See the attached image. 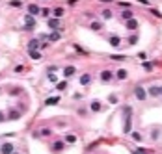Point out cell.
Masks as SVG:
<instances>
[{"label": "cell", "mask_w": 162, "mask_h": 154, "mask_svg": "<svg viewBox=\"0 0 162 154\" xmlns=\"http://www.w3.org/2000/svg\"><path fill=\"white\" fill-rule=\"evenodd\" d=\"M39 11H41V8H39V6L37 4H30V6H28V15H39Z\"/></svg>", "instance_id": "7"}, {"label": "cell", "mask_w": 162, "mask_h": 154, "mask_svg": "<svg viewBox=\"0 0 162 154\" xmlns=\"http://www.w3.org/2000/svg\"><path fill=\"white\" fill-rule=\"evenodd\" d=\"M0 93H2V87H0Z\"/></svg>", "instance_id": "45"}, {"label": "cell", "mask_w": 162, "mask_h": 154, "mask_svg": "<svg viewBox=\"0 0 162 154\" xmlns=\"http://www.w3.org/2000/svg\"><path fill=\"white\" fill-rule=\"evenodd\" d=\"M23 71H24L23 65H17V67H15V73H23Z\"/></svg>", "instance_id": "38"}, {"label": "cell", "mask_w": 162, "mask_h": 154, "mask_svg": "<svg viewBox=\"0 0 162 154\" xmlns=\"http://www.w3.org/2000/svg\"><path fill=\"white\" fill-rule=\"evenodd\" d=\"M63 147H65V143H63V141H54V143H52V152L63 150Z\"/></svg>", "instance_id": "16"}, {"label": "cell", "mask_w": 162, "mask_h": 154, "mask_svg": "<svg viewBox=\"0 0 162 154\" xmlns=\"http://www.w3.org/2000/svg\"><path fill=\"white\" fill-rule=\"evenodd\" d=\"M116 78L117 80H127V78H129V71H125V69H117V71H116Z\"/></svg>", "instance_id": "8"}, {"label": "cell", "mask_w": 162, "mask_h": 154, "mask_svg": "<svg viewBox=\"0 0 162 154\" xmlns=\"http://www.w3.org/2000/svg\"><path fill=\"white\" fill-rule=\"evenodd\" d=\"M39 15H43V17H48V15H51V9H48V8H41Z\"/></svg>", "instance_id": "30"}, {"label": "cell", "mask_w": 162, "mask_h": 154, "mask_svg": "<svg viewBox=\"0 0 162 154\" xmlns=\"http://www.w3.org/2000/svg\"><path fill=\"white\" fill-rule=\"evenodd\" d=\"M112 78H114V73H112V71H103L101 73V80L103 82H110Z\"/></svg>", "instance_id": "13"}, {"label": "cell", "mask_w": 162, "mask_h": 154, "mask_svg": "<svg viewBox=\"0 0 162 154\" xmlns=\"http://www.w3.org/2000/svg\"><path fill=\"white\" fill-rule=\"evenodd\" d=\"M10 6H13V8H21V6H23V2H21V0H11Z\"/></svg>", "instance_id": "31"}, {"label": "cell", "mask_w": 162, "mask_h": 154, "mask_svg": "<svg viewBox=\"0 0 162 154\" xmlns=\"http://www.w3.org/2000/svg\"><path fill=\"white\" fill-rule=\"evenodd\" d=\"M36 28V19L32 15H24V30H34Z\"/></svg>", "instance_id": "2"}, {"label": "cell", "mask_w": 162, "mask_h": 154, "mask_svg": "<svg viewBox=\"0 0 162 154\" xmlns=\"http://www.w3.org/2000/svg\"><path fill=\"white\" fill-rule=\"evenodd\" d=\"M160 95H162V86H160Z\"/></svg>", "instance_id": "44"}, {"label": "cell", "mask_w": 162, "mask_h": 154, "mask_svg": "<svg viewBox=\"0 0 162 154\" xmlns=\"http://www.w3.org/2000/svg\"><path fill=\"white\" fill-rule=\"evenodd\" d=\"M130 136L134 141H142V134H138V132H130Z\"/></svg>", "instance_id": "29"}, {"label": "cell", "mask_w": 162, "mask_h": 154, "mask_svg": "<svg viewBox=\"0 0 162 154\" xmlns=\"http://www.w3.org/2000/svg\"><path fill=\"white\" fill-rule=\"evenodd\" d=\"M138 58H140V60H145L147 56H145V52H140V54H138Z\"/></svg>", "instance_id": "40"}, {"label": "cell", "mask_w": 162, "mask_h": 154, "mask_svg": "<svg viewBox=\"0 0 162 154\" xmlns=\"http://www.w3.org/2000/svg\"><path fill=\"white\" fill-rule=\"evenodd\" d=\"M89 110H91V111H101V110H103V104H101L99 100H91Z\"/></svg>", "instance_id": "14"}, {"label": "cell", "mask_w": 162, "mask_h": 154, "mask_svg": "<svg viewBox=\"0 0 162 154\" xmlns=\"http://www.w3.org/2000/svg\"><path fill=\"white\" fill-rule=\"evenodd\" d=\"M65 141H67V143H76V136H75V134H67V136H65Z\"/></svg>", "instance_id": "28"}, {"label": "cell", "mask_w": 162, "mask_h": 154, "mask_svg": "<svg viewBox=\"0 0 162 154\" xmlns=\"http://www.w3.org/2000/svg\"><path fill=\"white\" fill-rule=\"evenodd\" d=\"M101 17H103V19H106V20L112 19V11H110V9H103V11H101Z\"/></svg>", "instance_id": "25"}, {"label": "cell", "mask_w": 162, "mask_h": 154, "mask_svg": "<svg viewBox=\"0 0 162 154\" xmlns=\"http://www.w3.org/2000/svg\"><path fill=\"white\" fill-rule=\"evenodd\" d=\"M125 26H127V30L134 32V30H136V28H138V20H136V19H130V20H125Z\"/></svg>", "instance_id": "6"}, {"label": "cell", "mask_w": 162, "mask_h": 154, "mask_svg": "<svg viewBox=\"0 0 162 154\" xmlns=\"http://www.w3.org/2000/svg\"><path fill=\"white\" fill-rule=\"evenodd\" d=\"M138 43V36H130L129 37V45H136Z\"/></svg>", "instance_id": "32"}, {"label": "cell", "mask_w": 162, "mask_h": 154, "mask_svg": "<svg viewBox=\"0 0 162 154\" xmlns=\"http://www.w3.org/2000/svg\"><path fill=\"white\" fill-rule=\"evenodd\" d=\"M144 69H145V71H153V63H149V61H144Z\"/></svg>", "instance_id": "33"}, {"label": "cell", "mask_w": 162, "mask_h": 154, "mask_svg": "<svg viewBox=\"0 0 162 154\" xmlns=\"http://www.w3.org/2000/svg\"><path fill=\"white\" fill-rule=\"evenodd\" d=\"M80 84H82V86H88V84H91V74H89V73H84V74L80 76Z\"/></svg>", "instance_id": "15"}, {"label": "cell", "mask_w": 162, "mask_h": 154, "mask_svg": "<svg viewBox=\"0 0 162 154\" xmlns=\"http://www.w3.org/2000/svg\"><path fill=\"white\" fill-rule=\"evenodd\" d=\"M151 13H153V15H155V17H158V19L162 17V13H160L158 9H151Z\"/></svg>", "instance_id": "36"}, {"label": "cell", "mask_w": 162, "mask_h": 154, "mask_svg": "<svg viewBox=\"0 0 162 154\" xmlns=\"http://www.w3.org/2000/svg\"><path fill=\"white\" fill-rule=\"evenodd\" d=\"M8 119H10V121H19V119H21V111L10 110V111H8Z\"/></svg>", "instance_id": "9"}, {"label": "cell", "mask_w": 162, "mask_h": 154, "mask_svg": "<svg viewBox=\"0 0 162 154\" xmlns=\"http://www.w3.org/2000/svg\"><path fill=\"white\" fill-rule=\"evenodd\" d=\"M37 48H39V41L37 39H32L30 43H28V52H30V50H37Z\"/></svg>", "instance_id": "18"}, {"label": "cell", "mask_w": 162, "mask_h": 154, "mask_svg": "<svg viewBox=\"0 0 162 154\" xmlns=\"http://www.w3.org/2000/svg\"><path fill=\"white\" fill-rule=\"evenodd\" d=\"M121 19L123 20H130V19H134V13H132L130 9H125V11H121Z\"/></svg>", "instance_id": "17"}, {"label": "cell", "mask_w": 162, "mask_h": 154, "mask_svg": "<svg viewBox=\"0 0 162 154\" xmlns=\"http://www.w3.org/2000/svg\"><path fill=\"white\" fill-rule=\"evenodd\" d=\"M130 132H132V115H127L123 124V134H130Z\"/></svg>", "instance_id": "3"}, {"label": "cell", "mask_w": 162, "mask_h": 154, "mask_svg": "<svg viewBox=\"0 0 162 154\" xmlns=\"http://www.w3.org/2000/svg\"><path fill=\"white\" fill-rule=\"evenodd\" d=\"M89 28H91V30H93V32H99L101 28H103V24L99 23V20H93V23L89 24Z\"/></svg>", "instance_id": "22"}, {"label": "cell", "mask_w": 162, "mask_h": 154, "mask_svg": "<svg viewBox=\"0 0 162 154\" xmlns=\"http://www.w3.org/2000/svg\"><path fill=\"white\" fill-rule=\"evenodd\" d=\"M4 121H6V115L2 113V111H0V123H4Z\"/></svg>", "instance_id": "41"}, {"label": "cell", "mask_w": 162, "mask_h": 154, "mask_svg": "<svg viewBox=\"0 0 162 154\" xmlns=\"http://www.w3.org/2000/svg\"><path fill=\"white\" fill-rule=\"evenodd\" d=\"M108 100H110L112 104H116V102H117V97H116V95H110V99H108Z\"/></svg>", "instance_id": "37"}, {"label": "cell", "mask_w": 162, "mask_h": 154, "mask_svg": "<svg viewBox=\"0 0 162 154\" xmlns=\"http://www.w3.org/2000/svg\"><path fill=\"white\" fill-rule=\"evenodd\" d=\"M58 102H60L58 97H52V99H47V100H45V106H56Z\"/></svg>", "instance_id": "21"}, {"label": "cell", "mask_w": 162, "mask_h": 154, "mask_svg": "<svg viewBox=\"0 0 162 154\" xmlns=\"http://www.w3.org/2000/svg\"><path fill=\"white\" fill-rule=\"evenodd\" d=\"M65 87H67V82L65 80H63V82H56V89H58V91H63Z\"/></svg>", "instance_id": "26"}, {"label": "cell", "mask_w": 162, "mask_h": 154, "mask_svg": "<svg viewBox=\"0 0 162 154\" xmlns=\"http://www.w3.org/2000/svg\"><path fill=\"white\" fill-rule=\"evenodd\" d=\"M76 2H78V0H67V4H71V6H73V4H76Z\"/></svg>", "instance_id": "42"}, {"label": "cell", "mask_w": 162, "mask_h": 154, "mask_svg": "<svg viewBox=\"0 0 162 154\" xmlns=\"http://www.w3.org/2000/svg\"><path fill=\"white\" fill-rule=\"evenodd\" d=\"M30 58H32V60H41V52H37V50H30Z\"/></svg>", "instance_id": "27"}, {"label": "cell", "mask_w": 162, "mask_h": 154, "mask_svg": "<svg viewBox=\"0 0 162 154\" xmlns=\"http://www.w3.org/2000/svg\"><path fill=\"white\" fill-rule=\"evenodd\" d=\"M75 73H76V69H75L73 65H67L65 69H63V76H65V78H71Z\"/></svg>", "instance_id": "12"}, {"label": "cell", "mask_w": 162, "mask_h": 154, "mask_svg": "<svg viewBox=\"0 0 162 154\" xmlns=\"http://www.w3.org/2000/svg\"><path fill=\"white\" fill-rule=\"evenodd\" d=\"M13 154H17V152H13Z\"/></svg>", "instance_id": "46"}, {"label": "cell", "mask_w": 162, "mask_h": 154, "mask_svg": "<svg viewBox=\"0 0 162 154\" xmlns=\"http://www.w3.org/2000/svg\"><path fill=\"white\" fill-rule=\"evenodd\" d=\"M45 37H47V41H60L62 36L58 32H52V33H48V36H45Z\"/></svg>", "instance_id": "20"}, {"label": "cell", "mask_w": 162, "mask_h": 154, "mask_svg": "<svg viewBox=\"0 0 162 154\" xmlns=\"http://www.w3.org/2000/svg\"><path fill=\"white\" fill-rule=\"evenodd\" d=\"M51 13H54V19H62L63 13H65V9H63V8H54V11H51Z\"/></svg>", "instance_id": "19"}, {"label": "cell", "mask_w": 162, "mask_h": 154, "mask_svg": "<svg viewBox=\"0 0 162 154\" xmlns=\"http://www.w3.org/2000/svg\"><path fill=\"white\" fill-rule=\"evenodd\" d=\"M51 134H52V130H51V128H41L36 136H43V137H47V136H51Z\"/></svg>", "instance_id": "23"}, {"label": "cell", "mask_w": 162, "mask_h": 154, "mask_svg": "<svg viewBox=\"0 0 162 154\" xmlns=\"http://www.w3.org/2000/svg\"><path fill=\"white\" fill-rule=\"evenodd\" d=\"M134 97H136V99H138L140 102H144V100L147 99V93H145V89H144L142 86H136V87H134Z\"/></svg>", "instance_id": "1"}, {"label": "cell", "mask_w": 162, "mask_h": 154, "mask_svg": "<svg viewBox=\"0 0 162 154\" xmlns=\"http://www.w3.org/2000/svg\"><path fill=\"white\" fill-rule=\"evenodd\" d=\"M147 95L149 97H158L160 95V86H151L149 89H147Z\"/></svg>", "instance_id": "11"}, {"label": "cell", "mask_w": 162, "mask_h": 154, "mask_svg": "<svg viewBox=\"0 0 162 154\" xmlns=\"http://www.w3.org/2000/svg\"><path fill=\"white\" fill-rule=\"evenodd\" d=\"M101 2H114V0H101Z\"/></svg>", "instance_id": "43"}, {"label": "cell", "mask_w": 162, "mask_h": 154, "mask_svg": "<svg viewBox=\"0 0 162 154\" xmlns=\"http://www.w3.org/2000/svg\"><path fill=\"white\" fill-rule=\"evenodd\" d=\"M13 150H15V147H13L11 143L0 145V154H13Z\"/></svg>", "instance_id": "4"}, {"label": "cell", "mask_w": 162, "mask_h": 154, "mask_svg": "<svg viewBox=\"0 0 162 154\" xmlns=\"http://www.w3.org/2000/svg\"><path fill=\"white\" fill-rule=\"evenodd\" d=\"M110 60H116V61H125L127 58H125L123 54H112V56H110Z\"/></svg>", "instance_id": "24"}, {"label": "cell", "mask_w": 162, "mask_h": 154, "mask_svg": "<svg viewBox=\"0 0 162 154\" xmlns=\"http://www.w3.org/2000/svg\"><path fill=\"white\" fill-rule=\"evenodd\" d=\"M134 154H149V152H147V150H144V149H140V147H136Z\"/></svg>", "instance_id": "34"}, {"label": "cell", "mask_w": 162, "mask_h": 154, "mask_svg": "<svg viewBox=\"0 0 162 154\" xmlns=\"http://www.w3.org/2000/svg\"><path fill=\"white\" fill-rule=\"evenodd\" d=\"M19 93H21V89H11L10 91V95H19Z\"/></svg>", "instance_id": "39"}, {"label": "cell", "mask_w": 162, "mask_h": 154, "mask_svg": "<svg viewBox=\"0 0 162 154\" xmlns=\"http://www.w3.org/2000/svg\"><path fill=\"white\" fill-rule=\"evenodd\" d=\"M47 24H48V28H52L54 32L62 30V28H60V19H48V20H47Z\"/></svg>", "instance_id": "5"}, {"label": "cell", "mask_w": 162, "mask_h": 154, "mask_svg": "<svg viewBox=\"0 0 162 154\" xmlns=\"http://www.w3.org/2000/svg\"><path fill=\"white\" fill-rule=\"evenodd\" d=\"M108 43H110L112 46L117 48L119 45H121V37H119V36H110V37H108Z\"/></svg>", "instance_id": "10"}, {"label": "cell", "mask_w": 162, "mask_h": 154, "mask_svg": "<svg viewBox=\"0 0 162 154\" xmlns=\"http://www.w3.org/2000/svg\"><path fill=\"white\" fill-rule=\"evenodd\" d=\"M48 80H51L52 84H56V82H58V78H56V74H52V73L48 74Z\"/></svg>", "instance_id": "35"}]
</instances>
